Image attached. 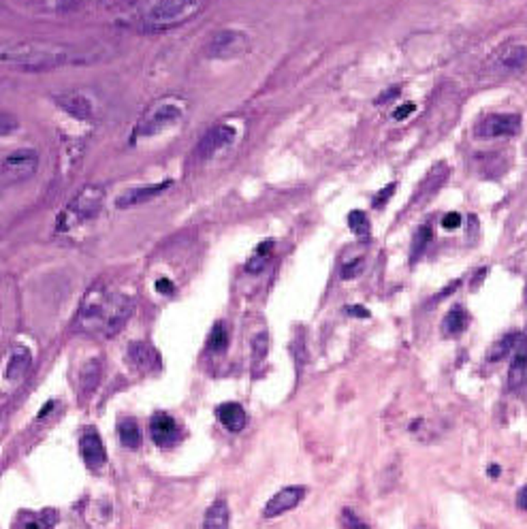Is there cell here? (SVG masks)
Masks as SVG:
<instances>
[{
  "label": "cell",
  "mask_w": 527,
  "mask_h": 529,
  "mask_svg": "<svg viewBox=\"0 0 527 529\" xmlns=\"http://www.w3.org/2000/svg\"><path fill=\"white\" fill-rule=\"evenodd\" d=\"M79 448H81V457L83 461L88 463V468L92 470H101L107 461V452H105V446H103V440L101 435L92 429H88L81 440H79Z\"/></svg>",
  "instance_id": "12"
},
{
  "label": "cell",
  "mask_w": 527,
  "mask_h": 529,
  "mask_svg": "<svg viewBox=\"0 0 527 529\" xmlns=\"http://www.w3.org/2000/svg\"><path fill=\"white\" fill-rule=\"evenodd\" d=\"M517 506L521 510H527V485L517 493Z\"/></svg>",
  "instance_id": "39"
},
{
  "label": "cell",
  "mask_w": 527,
  "mask_h": 529,
  "mask_svg": "<svg viewBox=\"0 0 527 529\" xmlns=\"http://www.w3.org/2000/svg\"><path fill=\"white\" fill-rule=\"evenodd\" d=\"M415 111H417V105H415V103H401V105L393 111V118H395V120H406V118H410Z\"/></svg>",
  "instance_id": "33"
},
{
  "label": "cell",
  "mask_w": 527,
  "mask_h": 529,
  "mask_svg": "<svg viewBox=\"0 0 527 529\" xmlns=\"http://www.w3.org/2000/svg\"><path fill=\"white\" fill-rule=\"evenodd\" d=\"M39 163H41V158H39L37 150H30V148L17 150L0 163V177H3L7 183L26 181L39 171Z\"/></svg>",
  "instance_id": "6"
},
{
  "label": "cell",
  "mask_w": 527,
  "mask_h": 529,
  "mask_svg": "<svg viewBox=\"0 0 527 529\" xmlns=\"http://www.w3.org/2000/svg\"><path fill=\"white\" fill-rule=\"evenodd\" d=\"M348 226L357 237H368L370 235V218L365 212H350L348 214Z\"/></svg>",
  "instance_id": "27"
},
{
  "label": "cell",
  "mask_w": 527,
  "mask_h": 529,
  "mask_svg": "<svg viewBox=\"0 0 527 529\" xmlns=\"http://www.w3.org/2000/svg\"><path fill=\"white\" fill-rule=\"evenodd\" d=\"M228 329H226V325L224 323H216L214 325V329H212V333H210V350L212 352H224L226 348H228Z\"/></svg>",
  "instance_id": "25"
},
{
  "label": "cell",
  "mask_w": 527,
  "mask_h": 529,
  "mask_svg": "<svg viewBox=\"0 0 527 529\" xmlns=\"http://www.w3.org/2000/svg\"><path fill=\"white\" fill-rule=\"evenodd\" d=\"M99 380H101V363H99V359H92V361H88V363L81 367V374H79L81 393H83V395L92 393V390L99 386Z\"/></svg>",
  "instance_id": "21"
},
{
  "label": "cell",
  "mask_w": 527,
  "mask_h": 529,
  "mask_svg": "<svg viewBox=\"0 0 527 529\" xmlns=\"http://www.w3.org/2000/svg\"><path fill=\"white\" fill-rule=\"evenodd\" d=\"M265 352H267V335L261 333L255 337V341H252V357H255V363H261Z\"/></svg>",
  "instance_id": "30"
},
{
  "label": "cell",
  "mask_w": 527,
  "mask_h": 529,
  "mask_svg": "<svg viewBox=\"0 0 527 529\" xmlns=\"http://www.w3.org/2000/svg\"><path fill=\"white\" fill-rule=\"evenodd\" d=\"M399 94V88H393V90H386L384 94H380L378 97V103H384V101H388V97H397Z\"/></svg>",
  "instance_id": "40"
},
{
  "label": "cell",
  "mask_w": 527,
  "mask_h": 529,
  "mask_svg": "<svg viewBox=\"0 0 527 529\" xmlns=\"http://www.w3.org/2000/svg\"><path fill=\"white\" fill-rule=\"evenodd\" d=\"M468 323H470V316H468L466 308L455 306V308L448 310V314H446L444 320H442V335H444V337H457V335H461V333L466 331Z\"/></svg>",
  "instance_id": "18"
},
{
  "label": "cell",
  "mask_w": 527,
  "mask_h": 529,
  "mask_svg": "<svg viewBox=\"0 0 527 529\" xmlns=\"http://www.w3.org/2000/svg\"><path fill=\"white\" fill-rule=\"evenodd\" d=\"M304 497H306V489H304V487H286V489L278 491L276 495H273V497L267 501L265 510H263V517H265V519L280 517V515H284V512L297 508V506L304 501Z\"/></svg>",
  "instance_id": "10"
},
{
  "label": "cell",
  "mask_w": 527,
  "mask_h": 529,
  "mask_svg": "<svg viewBox=\"0 0 527 529\" xmlns=\"http://www.w3.org/2000/svg\"><path fill=\"white\" fill-rule=\"evenodd\" d=\"M393 192H395V183H388L386 188H382V190L374 197V207H382L388 199L393 197Z\"/></svg>",
  "instance_id": "34"
},
{
  "label": "cell",
  "mask_w": 527,
  "mask_h": 529,
  "mask_svg": "<svg viewBox=\"0 0 527 529\" xmlns=\"http://www.w3.org/2000/svg\"><path fill=\"white\" fill-rule=\"evenodd\" d=\"M132 314V299L105 286L90 290L79 310V327L88 333L116 335Z\"/></svg>",
  "instance_id": "1"
},
{
  "label": "cell",
  "mask_w": 527,
  "mask_h": 529,
  "mask_svg": "<svg viewBox=\"0 0 527 529\" xmlns=\"http://www.w3.org/2000/svg\"><path fill=\"white\" fill-rule=\"evenodd\" d=\"M527 378V339H519L513 361H510V370H508V384L510 388H519Z\"/></svg>",
  "instance_id": "16"
},
{
  "label": "cell",
  "mask_w": 527,
  "mask_h": 529,
  "mask_svg": "<svg viewBox=\"0 0 527 529\" xmlns=\"http://www.w3.org/2000/svg\"><path fill=\"white\" fill-rule=\"evenodd\" d=\"M216 414H218V421L228 431H241L246 425V410L239 403H233V401L222 403V406H218Z\"/></svg>",
  "instance_id": "17"
},
{
  "label": "cell",
  "mask_w": 527,
  "mask_h": 529,
  "mask_svg": "<svg viewBox=\"0 0 527 529\" xmlns=\"http://www.w3.org/2000/svg\"><path fill=\"white\" fill-rule=\"evenodd\" d=\"M128 355H130V361L139 367L141 372L150 374V372H156L160 367V355L150 346V343H143V341H135L132 346L128 348Z\"/></svg>",
  "instance_id": "14"
},
{
  "label": "cell",
  "mask_w": 527,
  "mask_h": 529,
  "mask_svg": "<svg viewBox=\"0 0 527 529\" xmlns=\"http://www.w3.org/2000/svg\"><path fill=\"white\" fill-rule=\"evenodd\" d=\"M429 239H431V228L429 226H421L419 231H417V235H415V239H412V261H417L423 254L427 243H429Z\"/></svg>",
  "instance_id": "28"
},
{
  "label": "cell",
  "mask_w": 527,
  "mask_h": 529,
  "mask_svg": "<svg viewBox=\"0 0 527 529\" xmlns=\"http://www.w3.org/2000/svg\"><path fill=\"white\" fill-rule=\"evenodd\" d=\"M235 139H237V128L233 124H218L201 137L195 154L199 160H210L216 154L224 152L226 148H231Z\"/></svg>",
  "instance_id": "7"
},
{
  "label": "cell",
  "mask_w": 527,
  "mask_h": 529,
  "mask_svg": "<svg viewBox=\"0 0 527 529\" xmlns=\"http://www.w3.org/2000/svg\"><path fill=\"white\" fill-rule=\"evenodd\" d=\"M169 186H171V181H163V183H150V186L130 188V190H126L124 194H120V197H118L116 205L120 207V210H124V207H135V205L148 203V201L156 199L158 194H163V192H165Z\"/></svg>",
  "instance_id": "13"
},
{
  "label": "cell",
  "mask_w": 527,
  "mask_h": 529,
  "mask_svg": "<svg viewBox=\"0 0 527 529\" xmlns=\"http://www.w3.org/2000/svg\"><path fill=\"white\" fill-rule=\"evenodd\" d=\"M60 105L71 113V116H77V118H88L90 116V103L79 94L60 97Z\"/></svg>",
  "instance_id": "23"
},
{
  "label": "cell",
  "mask_w": 527,
  "mask_h": 529,
  "mask_svg": "<svg viewBox=\"0 0 527 529\" xmlns=\"http://www.w3.org/2000/svg\"><path fill=\"white\" fill-rule=\"evenodd\" d=\"M341 521H344V527H346V529H370L352 510H344Z\"/></svg>",
  "instance_id": "31"
},
{
  "label": "cell",
  "mask_w": 527,
  "mask_h": 529,
  "mask_svg": "<svg viewBox=\"0 0 527 529\" xmlns=\"http://www.w3.org/2000/svg\"><path fill=\"white\" fill-rule=\"evenodd\" d=\"M499 474H501L499 466H489V468H487V476H489V478H499Z\"/></svg>",
  "instance_id": "41"
},
{
  "label": "cell",
  "mask_w": 527,
  "mask_h": 529,
  "mask_svg": "<svg viewBox=\"0 0 527 529\" xmlns=\"http://www.w3.org/2000/svg\"><path fill=\"white\" fill-rule=\"evenodd\" d=\"M30 363H32L30 350L24 348V346H15L9 361H7V367H5V378L11 380V382L21 380L26 376V372L30 370Z\"/></svg>",
  "instance_id": "15"
},
{
  "label": "cell",
  "mask_w": 527,
  "mask_h": 529,
  "mask_svg": "<svg viewBox=\"0 0 527 529\" xmlns=\"http://www.w3.org/2000/svg\"><path fill=\"white\" fill-rule=\"evenodd\" d=\"M0 60L21 71H54L77 62V54L64 45L37 41H0Z\"/></svg>",
  "instance_id": "2"
},
{
  "label": "cell",
  "mask_w": 527,
  "mask_h": 529,
  "mask_svg": "<svg viewBox=\"0 0 527 529\" xmlns=\"http://www.w3.org/2000/svg\"><path fill=\"white\" fill-rule=\"evenodd\" d=\"M101 205H103V190H101V188H97V186L83 188V190L73 199V203L68 205V210H66V214H64V222L68 220L66 226H73V224H77V222H81V220L95 218V216L99 214V210H101Z\"/></svg>",
  "instance_id": "8"
},
{
  "label": "cell",
  "mask_w": 527,
  "mask_h": 529,
  "mask_svg": "<svg viewBox=\"0 0 527 529\" xmlns=\"http://www.w3.org/2000/svg\"><path fill=\"white\" fill-rule=\"evenodd\" d=\"M250 52V39L235 28H222L205 43V54L214 60H231Z\"/></svg>",
  "instance_id": "5"
},
{
  "label": "cell",
  "mask_w": 527,
  "mask_h": 529,
  "mask_svg": "<svg viewBox=\"0 0 527 529\" xmlns=\"http://www.w3.org/2000/svg\"><path fill=\"white\" fill-rule=\"evenodd\" d=\"M459 224H461V216L457 212H450L442 218V226L446 228V231H455V228H459Z\"/></svg>",
  "instance_id": "35"
},
{
  "label": "cell",
  "mask_w": 527,
  "mask_h": 529,
  "mask_svg": "<svg viewBox=\"0 0 527 529\" xmlns=\"http://www.w3.org/2000/svg\"><path fill=\"white\" fill-rule=\"evenodd\" d=\"M208 0H146L141 24L152 32H167L195 19Z\"/></svg>",
  "instance_id": "3"
},
{
  "label": "cell",
  "mask_w": 527,
  "mask_h": 529,
  "mask_svg": "<svg viewBox=\"0 0 527 529\" xmlns=\"http://www.w3.org/2000/svg\"><path fill=\"white\" fill-rule=\"evenodd\" d=\"M521 130V116L517 113H491L485 116L476 126V134L483 139H501V137H515Z\"/></svg>",
  "instance_id": "9"
},
{
  "label": "cell",
  "mask_w": 527,
  "mask_h": 529,
  "mask_svg": "<svg viewBox=\"0 0 527 529\" xmlns=\"http://www.w3.org/2000/svg\"><path fill=\"white\" fill-rule=\"evenodd\" d=\"M26 529H43V527H41V525H37V523H30V525H28Z\"/></svg>",
  "instance_id": "42"
},
{
  "label": "cell",
  "mask_w": 527,
  "mask_h": 529,
  "mask_svg": "<svg viewBox=\"0 0 527 529\" xmlns=\"http://www.w3.org/2000/svg\"><path fill=\"white\" fill-rule=\"evenodd\" d=\"M271 250H273V241H271V239H267L265 243H261V246L257 248L255 254H252V259L248 261L246 269H248L250 273L263 271V267L267 265V261H269V257H271Z\"/></svg>",
  "instance_id": "24"
},
{
  "label": "cell",
  "mask_w": 527,
  "mask_h": 529,
  "mask_svg": "<svg viewBox=\"0 0 527 529\" xmlns=\"http://www.w3.org/2000/svg\"><path fill=\"white\" fill-rule=\"evenodd\" d=\"M120 442L126 448H137V446H139L141 431H139V425H137L135 419H124L120 423Z\"/></svg>",
  "instance_id": "22"
},
{
  "label": "cell",
  "mask_w": 527,
  "mask_h": 529,
  "mask_svg": "<svg viewBox=\"0 0 527 529\" xmlns=\"http://www.w3.org/2000/svg\"><path fill=\"white\" fill-rule=\"evenodd\" d=\"M150 433H152V440L156 446H173L179 438V427H177V421L173 417H169V414L160 412L156 414V417L152 419L150 423Z\"/></svg>",
  "instance_id": "11"
},
{
  "label": "cell",
  "mask_w": 527,
  "mask_h": 529,
  "mask_svg": "<svg viewBox=\"0 0 527 529\" xmlns=\"http://www.w3.org/2000/svg\"><path fill=\"white\" fill-rule=\"evenodd\" d=\"M79 5V0H56L58 11H71Z\"/></svg>",
  "instance_id": "36"
},
{
  "label": "cell",
  "mask_w": 527,
  "mask_h": 529,
  "mask_svg": "<svg viewBox=\"0 0 527 529\" xmlns=\"http://www.w3.org/2000/svg\"><path fill=\"white\" fill-rule=\"evenodd\" d=\"M525 64H527V45L523 43L510 45V48H506L499 54V66L506 68V71H519Z\"/></svg>",
  "instance_id": "20"
},
{
  "label": "cell",
  "mask_w": 527,
  "mask_h": 529,
  "mask_svg": "<svg viewBox=\"0 0 527 529\" xmlns=\"http://www.w3.org/2000/svg\"><path fill=\"white\" fill-rule=\"evenodd\" d=\"M519 339H521V335H519V333L506 335L501 341H497L495 346H493V350H491V355H489V359H491V361H499V359H504V357H508V355H510V350H515V348H517Z\"/></svg>",
  "instance_id": "26"
},
{
  "label": "cell",
  "mask_w": 527,
  "mask_h": 529,
  "mask_svg": "<svg viewBox=\"0 0 527 529\" xmlns=\"http://www.w3.org/2000/svg\"><path fill=\"white\" fill-rule=\"evenodd\" d=\"M19 128V120L17 116H13L11 111H3L0 109V137H9Z\"/></svg>",
  "instance_id": "29"
},
{
  "label": "cell",
  "mask_w": 527,
  "mask_h": 529,
  "mask_svg": "<svg viewBox=\"0 0 527 529\" xmlns=\"http://www.w3.org/2000/svg\"><path fill=\"white\" fill-rule=\"evenodd\" d=\"M156 288H158V292H163V295H171V292H173V284H171V282H169L167 278H163V280H158Z\"/></svg>",
  "instance_id": "38"
},
{
  "label": "cell",
  "mask_w": 527,
  "mask_h": 529,
  "mask_svg": "<svg viewBox=\"0 0 527 529\" xmlns=\"http://www.w3.org/2000/svg\"><path fill=\"white\" fill-rule=\"evenodd\" d=\"M184 116V105L175 99H165L158 101L154 107H150L143 118L139 120V124L135 126V137L137 139H146V137H154L158 132H163L167 128H171L173 124H177Z\"/></svg>",
  "instance_id": "4"
},
{
  "label": "cell",
  "mask_w": 527,
  "mask_h": 529,
  "mask_svg": "<svg viewBox=\"0 0 527 529\" xmlns=\"http://www.w3.org/2000/svg\"><path fill=\"white\" fill-rule=\"evenodd\" d=\"M231 525V510L224 499L214 501L208 512H205V521H203V529H228Z\"/></svg>",
  "instance_id": "19"
},
{
  "label": "cell",
  "mask_w": 527,
  "mask_h": 529,
  "mask_svg": "<svg viewBox=\"0 0 527 529\" xmlns=\"http://www.w3.org/2000/svg\"><path fill=\"white\" fill-rule=\"evenodd\" d=\"M361 271H363V259L352 261V263H348V265H344V269H341V278H344V280L357 278V275H359Z\"/></svg>",
  "instance_id": "32"
},
{
  "label": "cell",
  "mask_w": 527,
  "mask_h": 529,
  "mask_svg": "<svg viewBox=\"0 0 527 529\" xmlns=\"http://www.w3.org/2000/svg\"><path fill=\"white\" fill-rule=\"evenodd\" d=\"M346 312H348L350 316H359V318H370V312L365 310L363 306H350V308H346Z\"/></svg>",
  "instance_id": "37"
}]
</instances>
